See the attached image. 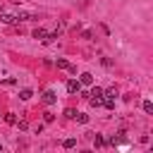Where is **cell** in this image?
I'll list each match as a JSON object with an SVG mask.
<instances>
[{
  "label": "cell",
  "mask_w": 153,
  "mask_h": 153,
  "mask_svg": "<svg viewBox=\"0 0 153 153\" xmlns=\"http://www.w3.org/2000/svg\"><path fill=\"white\" fill-rule=\"evenodd\" d=\"M88 100H91V105H93V108H100V105H103V88L93 86V88H91V93H88Z\"/></svg>",
  "instance_id": "1"
},
{
  "label": "cell",
  "mask_w": 153,
  "mask_h": 153,
  "mask_svg": "<svg viewBox=\"0 0 153 153\" xmlns=\"http://www.w3.org/2000/svg\"><path fill=\"white\" fill-rule=\"evenodd\" d=\"M41 100H43L45 105H53V103L57 100V96H55V91H50V88H48V91L43 93V98H41Z\"/></svg>",
  "instance_id": "2"
},
{
  "label": "cell",
  "mask_w": 153,
  "mask_h": 153,
  "mask_svg": "<svg viewBox=\"0 0 153 153\" xmlns=\"http://www.w3.org/2000/svg\"><path fill=\"white\" fill-rule=\"evenodd\" d=\"M79 84H81V86H93V74L84 72V74L79 76Z\"/></svg>",
  "instance_id": "3"
},
{
  "label": "cell",
  "mask_w": 153,
  "mask_h": 153,
  "mask_svg": "<svg viewBox=\"0 0 153 153\" xmlns=\"http://www.w3.org/2000/svg\"><path fill=\"white\" fill-rule=\"evenodd\" d=\"M67 91H69V93H79V91H81V84H79L76 79H69V81H67Z\"/></svg>",
  "instance_id": "4"
},
{
  "label": "cell",
  "mask_w": 153,
  "mask_h": 153,
  "mask_svg": "<svg viewBox=\"0 0 153 153\" xmlns=\"http://www.w3.org/2000/svg\"><path fill=\"white\" fill-rule=\"evenodd\" d=\"M33 38H36V41H41V43H43V41H45V38H48V31H45V29H41V26H38V29H33Z\"/></svg>",
  "instance_id": "5"
},
{
  "label": "cell",
  "mask_w": 153,
  "mask_h": 153,
  "mask_svg": "<svg viewBox=\"0 0 153 153\" xmlns=\"http://www.w3.org/2000/svg\"><path fill=\"white\" fill-rule=\"evenodd\" d=\"M2 24H17V14H0Z\"/></svg>",
  "instance_id": "6"
},
{
  "label": "cell",
  "mask_w": 153,
  "mask_h": 153,
  "mask_svg": "<svg viewBox=\"0 0 153 153\" xmlns=\"http://www.w3.org/2000/svg\"><path fill=\"white\" fill-rule=\"evenodd\" d=\"M57 67H60V69H69V72H74V67H72L65 57H57Z\"/></svg>",
  "instance_id": "7"
},
{
  "label": "cell",
  "mask_w": 153,
  "mask_h": 153,
  "mask_svg": "<svg viewBox=\"0 0 153 153\" xmlns=\"http://www.w3.org/2000/svg\"><path fill=\"white\" fill-rule=\"evenodd\" d=\"M31 96H33V91H31V88H22V91H19V98H22V100H29Z\"/></svg>",
  "instance_id": "8"
},
{
  "label": "cell",
  "mask_w": 153,
  "mask_h": 153,
  "mask_svg": "<svg viewBox=\"0 0 153 153\" xmlns=\"http://www.w3.org/2000/svg\"><path fill=\"white\" fill-rule=\"evenodd\" d=\"M72 120H76V122H81V124H86L88 122V115H84V112H74V117Z\"/></svg>",
  "instance_id": "9"
},
{
  "label": "cell",
  "mask_w": 153,
  "mask_h": 153,
  "mask_svg": "<svg viewBox=\"0 0 153 153\" xmlns=\"http://www.w3.org/2000/svg\"><path fill=\"white\" fill-rule=\"evenodd\" d=\"M103 96H105V98H117V88L112 86V88H108V91H103Z\"/></svg>",
  "instance_id": "10"
},
{
  "label": "cell",
  "mask_w": 153,
  "mask_h": 153,
  "mask_svg": "<svg viewBox=\"0 0 153 153\" xmlns=\"http://www.w3.org/2000/svg\"><path fill=\"white\" fill-rule=\"evenodd\" d=\"M103 105H105L108 110H112V108H115V98H105V96H103Z\"/></svg>",
  "instance_id": "11"
},
{
  "label": "cell",
  "mask_w": 153,
  "mask_h": 153,
  "mask_svg": "<svg viewBox=\"0 0 153 153\" xmlns=\"http://www.w3.org/2000/svg\"><path fill=\"white\" fill-rule=\"evenodd\" d=\"M93 146H105V139L100 134H93Z\"/></svg>",
  "instance_id": "12"
},
{
  "label": "cell",
  "mask_w": 153,
  "mask_h": 153,
  "mask_svg": "<svg viewBox=\"0 0 153 153\" xmlns=\"http://www.w3.org/2000/svg\"><path fill=\"white\" fill-rule=\"evenodd\" d=\"M62 146H65V148H74V146H76V139H65Z\"/></svg>",
  "instance_id": "13"
},
{
  "label": "cell",
  "mask_w": 153,
  "mask_h": 153,
  "mask_svg": "<svg viewBox=\"0 0 153 153\" xmlns=\"http://www.w3.org/2000/svg\"><path fill=\"white\" fill-rule=\"evenodd\" d=\"M143 110H146V112H148V115H151V112H153V103H151V100H148V98H146V100H143Z\"/></svg>",
  "instance_id": "14"
},
{
  "label": "cell",
  "mask_w": 153,
  "mask_h": 153,
  "mask_svg": "<svg viewBox=\"0 0 153 153\" xmlns=\"http://www.w3.org/2000/svg\"><path fill=\"white\" fill-rule=\"evenodd\" d=\"M5 122H7V124H14V122H17L14 112H7V115H5Z\"/></svg>",
  "instance_id": "15"
},
{
  "label": "cell",
  "mask_w": 153,
  "mask_h": 153,
  "mask_svg": "<svg viewBox=\"0 0 153 153\" xmlns=\"http://www.w3.org/2000/svg\"><path fill=\"white\" fill-rule=\"evenodd\" d=\"M14 124H17L19 129H26V127H29V122H26V120H19V122H14Z\"/></svg>",
  "instance_id": "16"
},
{
  "label": "cell",
  "mask_w": 153,
  "mask_h": 153,
  "mask_svg": "<svg viewBox=\"0 0 153 153\" xmlns=\"http://www.w3.org/2000/svg\"><path fill=\"white\" fill-rule=\"evenodd\" d=\"M74 112H76V110H72V108H67V110H65V115H67V117H69V120H72V117H74Z\"/></svg>",
  "instance_id": "17"
},
{
  "label": "cell",
  "mask_w": 153,
  "mask_h": 153,
  "mask_svg": "<svg viewBox=\"0 0 153 153\" xmlns=\"http://www.w3.org/2000/svg\"><path fill=\"white\" fill-rule=\"evenodd\" d=\"M43 120H45V122H53V120H55V115H50V112H45V115H43Z\"/></svg>",
  "instance_id": "18"
},
{
  "label": "cell",
  "mask_w": 153,
  "mask_h": 153,
  "mask_svg": "<svg viewBox=\"0 0 153 153\" xmlns=\"http://www.w3.org/2000/svg\"><path fill=\"white\" fill-rule=\"evenodd\" d=\"M0 151H2V146H0Z\"/></svg>",
  "instance_id": "19"
}]
</instances>
